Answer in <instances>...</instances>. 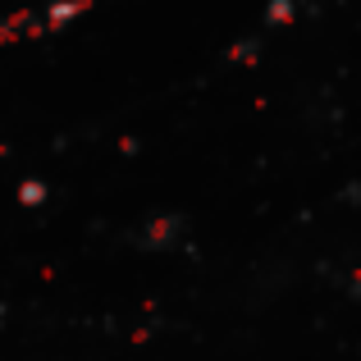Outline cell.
I'll return each instance as SVG.
<instances>
[{"label": "cell", "instance_id": "cell-1", "mask_svg": "<svg viewBox=\"0 0 361 361\" xmlns=\"http://www.w3.org/2000/svg\"><path fill=\"white\" fill-rule=\"evenodd\" d=\"M188 233V220L183 215H151V220L137 224V233H133V243L147 247V252H169V247H178Z\"/></svg>", "mask_w": 361, "mask_h": 361}, {"label": "cell", "instance_id": "cell-2", "mask_svg": "<svg viewBox=\"0 0 361 361\" xmlns=\"http://www.w3.org/2000/svg\"><path fill=\"white\" fill-rule=\"evenodd\" d=\"M82 9H87V0H51V5L37 9V14H42V27H64L69 18H78Z\"/></svg>", "mask_w": 361, "mask_h": 361}, {"label": "cell", "instance_id": "cell-3", "mask_svg": "<svg viewBox=\"0 0 361 361\" xmlns=\"http://www.w3.org/2000/svg\"><path fill=\"white\" fill-rule=\"evenodd\" d=\"M283 18H293V0H270V9H265V23H283Z\"/></svg>", "mask_w": 361, "mask_h": 361}, {"label": "cell", "instance_id": "cell-4", "mask_svg": "<svg viewBox=\"0 0 361 361\" xmlns=\"http://www.w3.org/2000/svg\"><path fill=\"white\" fill-rule=\"evenodd\" d=\"M18 202H23V206H32V202H46V183L27 178V183H23V192H18Z\"/></svg>", "mask_w": 361, "mask_h": 361}, {"label": "cell", "instance_id": "cell-5", "mask_svg": "<svg viewBox=\"0 0 361 361\" xmlns=\"http://www.w3.org/2000/svg\"><path fill=\"white\" fill-rule=\"evenodd\" d=\"M0 325H5V302H0Z\"/></svg>", "mask_w": 361, "mask_h": 361}]
</instances>
